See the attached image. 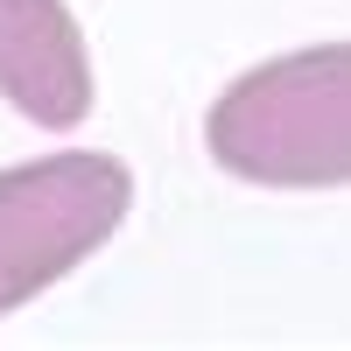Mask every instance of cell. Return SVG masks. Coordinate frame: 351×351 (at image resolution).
I'll use <instances>...</instances> for the list:
<instances>
[{
	"label": "cell",
	"instance_id": "2",
	"mask_svg": "<svg viewBox=\"0 0 351 351\" xmlns=\"http://www.w3.org/2000/svg\"><path fill=\"white\" fill-rule=\"evenodd\" d=\"M134 211V169L99 148H64L0 169V316L77 274Z\"/></svg>",
	"mask_w": 351,
	"mask_h": 351
},
{
	"label": "cell",
	"instance_id": "3",
	"mask_svg": "<svg viewBox=\"0 0 351 351\" xmlns=\"http://www.w3.org/2000/svg\"><path fill=\"white\" fill-rule=\"evenodd\" d=\"M0 99L43 134L92 120V49L64 0H0Z\"/></svg>",
	"mask_w": 351,
	"mask_h": 351
},
{
	"label": "cell",
	"instance_id": "1",
	"mask_svg": "<svg viewBox=\"0 0 351 351\" xmlns=\"http://www.w3.org/2000/svg\"><path fill=\"white\" fill-rule=\"evenodd\" d=\"M204 155L253 190H344L351 43H309L239 71L204 112Z\"/></svg>",
	"mask_w": 351,
	"mask_h": 351
}]
</instances>
